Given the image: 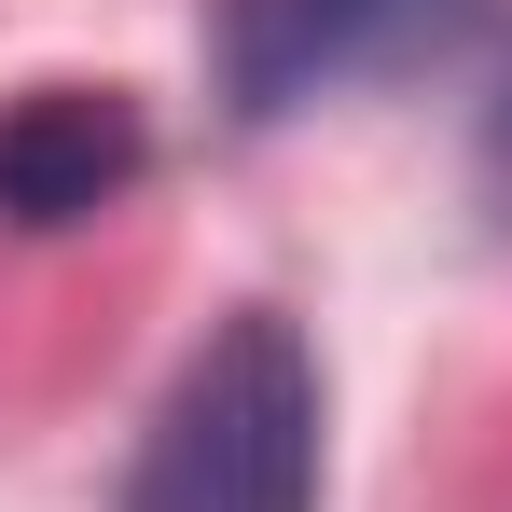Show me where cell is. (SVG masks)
<instances>
[{
	"mask_svg": "<svg viewBox=\"0 0 512 512\" xmlns=\"http://www.w3.org/2000/svg\"><path fill=\"white\" fill-rule=\"evenodd\" d=\"M125 512H319V346L277 305H236L167 374Z\"/></svg>",
	"mask_w": 512,
	"mask_h": 512,
	"instance_id": "cell-1",
	"label": "cell"
},
{
	"mask_svg": "<svg viewBox=\"0 0 512 512\" xmlns=\"http://www.w3.org/2000/svg\"><path fill=\"white\" fill-rule=\"evenodd\" d=\"M153 167V111L125 84H28L0 111V222L14 236H70L97 208H125Z\"/></svg>",
	"mask_w": 512,
	"mask_h": 512,
	"instance_id": "cell-3",
	"label": "cell"
},
{
	"mask_svg": "<svg viewBox=\"0 0 512 512\" xmlns=\"http://www.w3.org/2000/svg\"><path fill=\"white\" fill-rule=\"evenodd\" d=\"M443 14L457 0H222V97H236V125H277L305 97L416 56Z\"/></svg>",
	"mask_w": 512,
	"mask_h": 512,
	"instance_id": "cell-2",
	"label": "cell"
}]
</instances>
